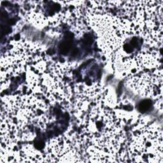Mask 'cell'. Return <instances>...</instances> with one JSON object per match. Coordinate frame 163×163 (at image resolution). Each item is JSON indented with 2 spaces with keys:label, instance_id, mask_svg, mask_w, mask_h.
I'll return each mask as SVG.
<instances>
[{
  "label": "cell",
  "instance_id": "obj_1",
  "mask_svg": "<svg viewBox=\"0 0 163 163\" xmlns=\"http://www.w3.org/2000/svg\"><path fill=\"white\" fill-rule=\"evenodd\" d=\"M151 106V103L150 101L145 100L144 101H141L139 105V110L141 112H144L150 108Z\"/></svg>",
  "mask_w": 163,
  "mask_h": 163
}]
</instances>
